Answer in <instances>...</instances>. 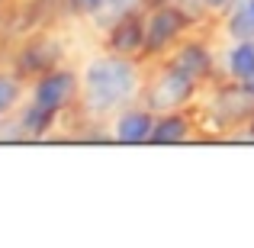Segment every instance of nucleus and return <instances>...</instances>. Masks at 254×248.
<instances>
[{
    "label": "nucleus",
    "instance_id": "nucleus-1",
    "mask_svg": "<svg viewBox=\"0 0 254 248\" xmlns=\"http://www.w3.org/2000/svg\"><path fill=\"white\" fill-rule=\"evenodd\" d=\"M145 78H148V71L142 68V58L116 55L110 49L97 52L81 68V103H77V110L87 119H113L119 110L142 100Z\"/></svg>",
    "mask_w": 254,
    "mask_h": 248
},
{
    "label": "nucleus",
    "instance_id": "nucleus-2",
    "mask_svg": "<svg viewBox=\"0 0 254 248\" xmlns=\"http://www.w3.org/2000/svg\"><path fill=\"white\" fill-rule=\"evenodd\" d=\"M251 113H254V81L238 84V81L219 78V81L212 84L209 100L203 103L199 123H203L209 132H219V136H225V132L235 136V132L245 129V123L251 119Z\"/></svg>",
    "mask_w": 254,
    "mask_h": 248
},
{
    "label": "nucleus",
    "instance_id": "nucleus-3",
    "mask_svg": "<svg viewBox=\"0 0 254 248\" xmlns=\"http://www.w3.org/2000/svg\"><path fill=\"white\" fill-rule=\"evenodd\" d=\"M58 65H68V42H64L62 32L52 29H36L29 36H23V42H16V49L10 55V68L19 71L26 81L58 68Z\"/></svg>",
    "mask_w": 254,
    "mask_h": 248
},
{
    "label": "nucleus",
    "instance_id": "nucleus-4",
    "mask_svg": "<svg viewBox=\"0 0 254 248\" xmlns=\"http://www.w3.org/2000/svg\"><path fill=\"white\" fill-rule=\"evenodd\" d=\"M199 81H193L190 75H184L180 68L161 62V68L151 71L145 78V90H142V103H148L155 113H168V110H187L196 106L199 100Z\"/></svg>",
    "mask_w": 254,
    "mask_h": 248
},
{
    "label": "nucleus",
    "instance_id": "nucleus-5",
    "mask_svg": "<svg viewBox=\"0 0 254 248\" xmlns=\"http://www.w3.org/2000/svg\"><path fill=\"white\" fill-rule=\"evenodd\" d=\"M145 29H148V36H145V58H161L164 62L174 45L196 29V23L174 0H168V3H158L145 10Z\"/></svg>",
    "mask_w": 254,
    "mask_h": 248
},
{
    "label": "nucleus",
    "instance_id": "nucleus-6",
    "mask_svg": "<svg viewBox=\"0 0 254 248\" xmlns=\"http://www.w3.org/2000/svg\"><path fill=\"white\" fill-rule=\"evenodd\" d=\"M36 106L52 110L58 116H64L68 110H74L81 103V71L68 68V65H58V68L45 71V75L32 78L29 81V97Z\"/></svg>",
    "mask_w": 254,
    "mask_h": 248
},
{
    "label": "nucleus",
    "instance_id": "nucleus-7",
    "mask_svg": "<svg viewBox=\"0 0 254 248\" xmlns=\"http://www.w3.org/2000/svg\"><path fill=\"white\" fill-rule=\"evenodd\" d=\"M164 62L174 65V68H180L184 75H190L193 81H199V84H216L219 78H222L219 75V52L212 49V42L203 39V36L180 39Z\"/></svg>",
    "mask_w": 254,
    "mask_h": 248
},
{
    "label": "nucleus",
    "instance_id": "nucleus-8",
    "mask_svg": "<svg viewBox=\"0 0 254 248\" xmlns=\"http://www.w3.org/2000/svg\"><path fill=\"white\" fill-rule=\"evenodd\" d=\"M155 119H158V113L151 110L148 103H142V100L129 103L126 110H119L116 116L110 119L113 142L116 145H148L151 142V129H155Z\"/></svg>",
    "mask_w": 254,
    "mask_h": 248
},
{
    "label": "nucleus",
    "instance_id": "nucleus-9",
    "mask_svg": "<svg viewBox=\"0 0 254 248\" xmlns=\"http://www.w3.org/2000/svg\"><path fill=\"white\" fill-rule=\"evenodd\" d=\"M103 36V49L116 52V55H129V58H145V10L129 13V16L116 19L110 29L100 32Z\"/></svg>",
    "mask_w": 254,
    "mask_h": 248
},
{
    "label": "nucleus",
    "instance_id": "nucleus-10",
    "mask_svg": "<svg viewBox=\"0 0 254 248\" xmlns=\"http://www.w3.org/2000/svg\"><path fill=\"white\" fill-rule=\"evenodd\" d=\"M196 136H199V116L193 113V106L168 110V113H158L148 145H184V142H193Z\"/></svg>",
    "mask_w": 254,
    "mask_h": 248
},
{
    "label": "nucleus",
    "instance_id": "nucleus-11",
    "mask_svg": "<svg viewBox=\"0 0 254 248\" xmlns=\"http://www.w3.org/2000/svg\"><path fill=\"white\" fill-rule=\"evenodd\" d=\"M219 75L238 84L254 81V39H225V49L219 55Z\"/></svg>",
    "mask_w": 254,
    "mask_h": 248
},
{
    "label": "nucleus",
    "instance_id": "nucleus-12",
    "mask_svg": "<svg viewBox=\"0 0 254 248\" xmlns=\"http://www.w3.org/2000/svg\"><path fill=\"white\" fill-rule=\"evenodd\" d=\"M13 116H16V123L23 126V132H26V139H29V142L52 136V132H55V126H58V119H62L58 113L42 110V106H36L32 100H26V103L13 113Z\"/></svg>",
    "mask_w": 254,
    "mask_h": 248
},
{
    "label": "nucleus",
    "instance_id": "nucleus-13",
    "mask_svg": "<svg viewBox=\"0 0 254 248\" xmlns=\"http://www.w3.org/2000/svg\"><path fill=\"white\" fill-rule=\"evenodd\" d=\"M225 39H254V0H235L219 16Z\"/></svg>",
    "mask_w": 254,
    "mask_h": 248
},
{
    "label": "nucleus",
    "instance_id": "nucleus-14",
    "mask_svg": "<svg viewBox=\"0 0 254 248\" xmlns=\"http://www.w3.org/2000/svg\"><path fill=\"white\" fill-rule=\"evenodd\" d=\"M29 97V81L13 68H0V116H13Z\"/></svg>",
    "mask_w": 254,
    "mask_h": 248
},
{
    "label": "nucleus",
    "instance_id": "nucleus-15",
    "mask_svg": "<svg viewBox=\"0 0 254 248\" xmlns=\"http://www.w3.org/2000/svg\"><path fill=\"white\" fill-rule=\"evenodd\" d=\"M138 10H148V0H103V6L97 10V16L90 19L100 32L110 29L116 19L129 16V13H138Z\"/></svg>",
    "mask_w": 254,
    "mask_h": 248
},
{
    "label": "nucleus",
    "instance_id": "nucleus-16",
    "mask_svg": "<svg viewBox=\"0 0 254 248\" xmlns=\"http://www.w3.org/2000/svg\"><path fill=\"white\" fill-rule=\"evenodd\" d=\"M100 6H103V0H64V13L77 19H93Z\"/></svg>",
    "mask_w": 254,
    "mask_h": 248
},
{
    "label": "nucleus",
    "instance_id": "nucleus-17",
    "mask_svg": "<svg viewBox=\"0 0 254 248\" xmlns=\"http://www.w3.org/2000/svg\"><path fill=\"white\" fill-rule=\"evenodd\" d=\"M174 3H177L196 26H203L206 19H212V13H209V6H206V0H174Z\"/></svg>",
    "mask_w": 254,
    "mask_h": 248
},
{
    "label": "nucleus",
    "instance_id": "nucleus-18",
    "mask_svg": "<svg viewBox=\"0 0 254 248\" xmlns=\"http://www.w3.org/2000/svg\"><path fill=\"white\" fill-rule=\"evenodd\" d=\"M235 3V0H206V6H209V13H212V19H219L222 16L225 10H229V6Z\"/></svg>",
    "mask_w": 254,
    "mask_h": 248
},
{
    "label": "nucleus",
    "instance_id": "nucleus-19",
    "mask_svg": "<svg viewBox=\"0 0 254 248\" xmlns=\"http://www.w3.org/2000/svg\"><path fill=\"white\" fill-rule=\"evenodd\" d=\"M235 136H238V139H251V142H254V113H251L248 123H245V129H242V132H235Z\"/></svg>",
    "mask_w": 254,
    "mask_h": 248
},
{
    "label": "nucleus",
    "instance_id": "nucleus-20",
    "mask_svg": "<svg viewBox=\"0 0 254 248\" xmlns=\"http://www.w3.org/2000/svg\"><path fill=\"white\" fill-rule=\"evenodd\" d=\"M6 3H10V0H0V26H3V19H6Z\"/></svg>",
    "mask_w": 254,
    "mask_h": 248
},
{
    "label": "nucleus",
    "instance_id": "nucleus-21",
    "mask_svg": "<svg viewBox=\"0 0 254 248\" xmlns=\"http://www.w3.org/2000/svg\"><path fill=\"white\" fill-rule=\"evenodd\" d=\"M3 123H6V116H0V132H3Z\"/></svg>",
    "mask_w": 254,
    "mask_h": 248
}]
</instances>
